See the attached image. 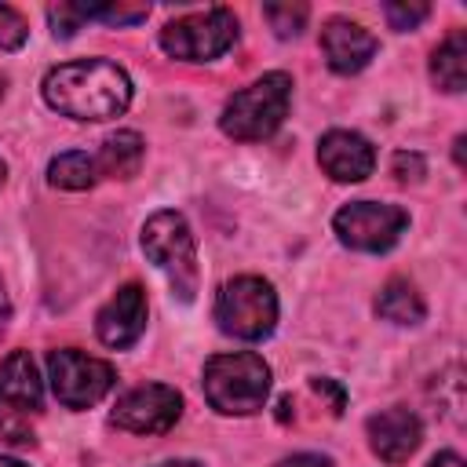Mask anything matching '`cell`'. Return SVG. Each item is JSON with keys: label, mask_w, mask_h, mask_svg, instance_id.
Returning a JSON list of instances; mask_svg holds the SVG:
<instances>
[{"label": "cell", "mask_w": 467, "mask_h": 467, "mask_svg": "<svg viewBox=\"0 0 467 467\" xmlns=\"http://www.w3.org/2000/svg\"><path fill=\"white\" fill-rule=\"evenodd\" d=\"M4 171H7V168H4V161H0V182H4Z\"/></svg>", "instance_id": "4dcf8cb0"}, {"label": "cell", "mask_w": 467, "mask_h": 467, "mask_svg": "<svg viewBox=\"0 0 467 467\" xmlns=\"http://www.w3.org/2000/svg\"><path fill=\"white\" fill-rule=\"evenodd\" d=\"M420 420L416 412L409 409H383L376 416H368V441H372V452L387 463H405L416 445H420Z\"/></svg>", "instance_id": "7c38bea8"}, {"label": "cell", "mask_w": 467, "mask_h": 467, "mask_svg": "<svg viewBox=\"0 0 467 467\" xmlns=\"http://www.w3.org/2000/svg\"><path fill=\"white\" fill-rule=\"evenodd\" d=\"M237 40V15L230 7H204L171 18L161 29V47L182 62H212Z\"/></svg>", "instance_id": "5b68a950"}, {"label": "cell", "mask_w": 467, "mask_h": 467, "mask_svg": "<svg viewBox=\"0 0 467 467\" xmlns=\"http://www.w3.org/2000/svg\"><path fill=\"white\" fill-rule=\"evenodd\" d=\"M40 401H44V387L29 350H11L0 361V405L18 412H36Z\"/></svg>", "instance_id": "5bb4252c"}, {"label": "cell", "mask_w": 467, "mask_h": 467, "mask_svg": "<svg viewBox=\"0 0 467 467\" xmlns=\"http://www.w3.org/2000/svg\"><path fill=\"white\" fill-rule=\"evenodd\" d=\"M44 99L51 109L73 120H109L128 109L131 80L117 62L77 58L62 62L44 77Z\"/></svg>", "instance_id": "6da1fadb"}, {"label": "cell", "mask_w": 467, "mask_h": 467, "mask_svg": "<svg viewBox=\"0 0 467 467\" xmlns=\"http://www.w3.org/2000/svg\"><path fill=\"white\" fill-rule=\"evenodd\" d=\"M0 467H26V463H18V460H7V456H0Z\"/></svg>", "instance_id": "f546056e"}, {"label": "cell", "mask_w": 467, "mask_h": 467, "mask_svg": "<svg viewBox=\"0 0 467 467\" xmlns=\"http://www.w3.org/2000/svg\"><path fill=\"white\" fill-rule=\"evenodd\" d=\"M263 18L270 22V29L277 36H296L303 29V22H306V7L303 4H266Z\"/></svg>", "instance_id": "ffe728a7"}, {"label": "cell", "mask_w": 467, "mask_h": 467, "mask_svg": "<svg viewBox=\"0 0 467 467\" xmlns=\"http://www.w3.org/2000/svg\"><path fill=\"white\" fill-rule=\"evenodd\" d=\"M80 22H84L80 4H58V7H51V26H55L58 36H73L80 29Z\"/></svg>", "instance_id": "cb8c5ba5"}, {"label": "cell", "mask_w": 467, "mask_h": 467, "mask_svg": "<svg viewBox=\"0 0 467 467\" xmlns=\"http://www.w3.org/2000/svg\"><path fill=\"white\" fill-rule=\"evenodd\" d=\"M215 321L226 336H237V339L270 336L274 321H277V296H274L270 281L252 277V274L226 281L215 299Z\"/></svg>", "instance_id": "8992f818"}, {"label": "cell", "mask_w": 467, "mask_h": 467, "mask_svg": "<svg viewBox=\"0 0 467 467\" xmlns=\"http://www.w3.org/2000/svg\"><path fill=\"white\" fill-rule=\"evenodd\" d=\"M7 314H11V306H7V292H4V285H0V328L7 325Z\"/></svg>", "instance_id": "83f0119b"}, {"label": "cell", "mask_w": 467, "mask_h": 467, "mask_svg": "<svg viewBox=\"0 0 467 467\" xmlns=\"http://www.w3.org/2000/svg\"><path fill=\"white\" fill-rule=\"evenodd\" d=\"M431 467H463V460H460L456 452H438V456L431 460Z\"/></svg>", "instance_id": "4316f807"}, {"label": "cell", "mask_w": 467, "mask_h": 467, "mask_svg": "<svg viewBox=\"0 0 467 467\" xmlns=\"http://www.w3.org/2000/svg\"><path fill=\"white\" fill-rule=\"evenodd\" d=\"M270 365L252 350L215 354L204 361V398L212 409L230 416H248L266 405Z\"/></svg>", "instance_id": "7a4b0ae2"}, {"label": "cell", "mask_w": 467, "mask_h": 467, "mask_svg": "<svg viewBox=\"0 0 467 467\" xmlns=\"http://www.w3.org/2000/svg\"><path fill=\"white\" fill-rule=\"evenodd\" d=\"M47 179L58 190H88L99 182V168H95V157H88L84 150H69V153H58L51 161Z\"/></svg>", "instance_id": "ac0fdd59"}, {"label": "cell", "mask_w": 467, "mask_h": 467, "mask_svg": "<svg viewBox=\"0 0 467 467\" xmlns=\"http://www.w3.org/2000/svg\"><path fill=\"white\" fill-rule=\"evenodd\" d=\"M142 252L168 274L171 296L190 303L197 292V244L186 219L171 208L150 215L142 226Z\"/></svg>", "instance_id": "277c9868"}, {"label": "cell", "mask_w": 467, "mask_h": 467, "mask_svg": "<svg viewBox=\"0 0 467 467\" xmlns=\"http://www.w3.org/2000/svg\"><path fill=\"white\" fill-rule=\"evenodd\" d=\"M84 18H99V22H109V26H135L150 15L146 4H80Z\"/></svg>", "instance_id": "d6986e66"}, {"label": "cell", "mask_w": 467, "mask_h": 467, "mask_svg": "<svg viewBox=\"0 0 467 467\" xmlns=\"http://www.w3.org/2000/svg\"><path fill=\"white\" fill-rule=\"evenodd\" d=\"M161 467H204V463H193V460H171V463H161Z\"/></svg>", "instance_id": "f1b7e54d"}, {"label": "cell", "mask_w": 467, "mask_h": 467, "mask_svg": "<svg viewBox=\"0 0 467 467\" xmlns=\"http://www.w3.org/2000/svg\"><path fill=\"white\" fill-rule=\"evenodd\" d=\"M0 438L11 441V445H33V427L26 420V412L18 409H0Z\"/></svg>", "instance_id": "7402d4cb"}, {"label": "cell", "mask_w": 467, "mask_h": 467, "mask_svg": "<svg viewBox=\"0 0 467 467\" xmlns=\"http://www.w3.org/2000/svg\"><path fill=\"white\" fill-rule=\"evenodd\" d=\"M431 77L441 91H463V84H467V36H463V29H452L438 44V51L431 58Z\"/></svg>", "instance_id": "9a60e30c"}, {"label": "cell", "mask_w": 467, "mask_h": 467, "mask_svg": "<svg viewBox=\"0 0 467 467\" xmlns=\"http://www.w3.org/2000/svg\"><path fill=\"white\" fill-rule=\"evenodd\" d=\"M376 36L368 29H361L350 18H332L321 29V51L328 58V66L336 73H358L368 66V58L376 55Z\"/></svg>", "instance_id": "4fadbf2b"}, {"label": "cell", "mask_w": 467, "mask_h": 467, "mask_svg": "<svg viewBox=\"0 0 467 467\" xmlns=\"http://www.w3.org/2000/svg\"><path fill=\"white\" fill-rule=\"evenodd\" d=\"M26 36H29L26 18H22L15 7L0 4V47H4V51H15V47L26 44Z\"/></svg>", "instance_id": "44dd1931"}, {"label": "cell", "mask_w": 467, "mask_h": 467, "mask_svg": "<svg viewBox=\"0 0 467 467\" xmlns=\"http://www.w3.org/2000/svg\"><path fill=\"white\" fill-rule=\"evenodd\" d=\"M182 412V398L168 383H142L113 405V423L131 434H164Z\"/></svg>", "instance_id": "9c48e42d"}, {"label": "cell", "mask_w": 467, "mask_h": 467, "mask_svg": "<svg viewBox=\"0 0 467 467\" xmlns=\"http://www.w3.org/2000/svg\"><path fill=\"white\" fill-rule=\"evenodd\" d=\"M0 88H4V80H0Z\"/></svg>", "instance_id": "1f68e13d"}, {"label": "cell", "mask_w": 467, "mask_h": 467, "mask_svg": "<svg viewBox=\"0 0 467 467\" xmlns=\"http://www.w3.org/2000/svg\"><path fill=\"white\" fill-rule=\"evenodd\" d=\"M142 164V139L135 131H117L102 142V150L95 153V168L99 175H109V179H128L135 175Z\"/></svg>", "instance_id": "2e32d148"}, {"label": "cell", "mask_w": 467, "mask_h": 467, "mask_svg": "<svg viewBox=\"0 0 467 467\" xmlns=\"http://www.w3.org/2000/svg\"><path fill=\"white\" fill-rule=\"evenodd\" d=\"M317 161L336 182H361L376 168V153H372L368 139H361L358 131H343V128H336L321 139Z\"/></svg>", "instance_id": "8fae6325"}, {"label": "cell", "mask_w": 467, "mask_h": 467, "mask_svg": "<svg viewBox=\"0 0 467 467\" xmlns=\"http://www.w3.org/2000/svg\"><path fill=\"white\" fill-rule=\"evenodd\" d=\"M288 102H292V77L288 73H266L255 84L230 95V102L223 106L219 128L237 142H259L281 128Z\"/></svg>", "instance_id": "3957f363"}, {"label": "cell", "mask_w": 467, "mask_h": 467, "mask_svg": "<svg viewBox=\"0 0 467 467\" xmlns=\"http://www.w3.org/2000/svg\"><path fill=\"white\" fill-rule=\"evenodd\" d=\"M394 175H398L401 182H409V179L416 182V179L423 175V157H420V153H405V150L394 153Z\"/></svg>", "instance_id": "d4e9b609"}, {"label": "cell", "mask_w": 467, "mask_h": 467, "mask_svg": "<svg viewBox=\"0 0 467 467\" xmlns=\"http://www.w3.org/2000/svg\"><path fill=\"white\" fill-rule=\"evenodd\" d=\"M376 314L387 317V321H394V325H420L423 314H427V306H423L420 292L409 281L394 277V281L383 285V292L376 299Z\"/></svg>", "instance_id": "e0dca14e"}, {"label": "cell", "mask_w": 467, "mask_h": 467, "mask_svg": "<svg viewBox=\"0 0 467 467\" xmlns=\"http://www.w3.org/2000/svg\"><path fill=\"white\" fill-rule=\"evenodd\" d=\"M47 372H51V390L66 409H88L102 401L117 379L109 361L80 354V350H51Z\"/></svg>", "instance_id": "52a82bcc"}, {"label": "cell", "mask_w": 467, "mask_h": 467, "mask_svg": "<svg viewBox=\"0 0 467 467\" xmlns=\"http://www.w3.org/2000/svg\"><path fill=\"white\" fill-rule=\"evenodd\" d=\"M95 328H99V339L106 347H117V350L131 347L146 328V292H142V285L117 288V296L99 310Z\"/></svg>", "instance_id": "30bf717a"}, {"label": "cell", "mask_w": 467, "mask_h": 467, "mask_svg": "<svg viewBox=\"0 0 467 467\" xmlns=\"http://www.w3.org/2000/svg\"><path fill=\"white\" fill-rule=\"evenodd\" d=\"M332 226H336L339 241L347 248H358V252H387L405 234L409 215L398 204L354 201V204H347V208L336 212Z\"/></svg>", "instance_id": "ba28073f"}, {"label": "cell", "mask_w": 467, "mask_h": 467, "mask_svg": "<svg viewBox=\"0 0 467 467\" xmlns=\"http://www.w3.org/2000/svg\"><path fill=\"white\" fill-rule=\"evenodd\" d=\"M383 15H387V22H390V29H416L427 15H431V7L427 4H383Z\"/></svg>", "instance_id": "603a6c76"}, {"label": "cell", "mask_w": 467, "mask_h": 467, "mask_svg": "<svg viewBox=\"0 0 467 467\" xmlns=\"http://www.w3.org/2000/svg\"><path fill=\"white\" fill-rule=\"evenodd\" d=\"M277 467H332V460L321 452H296V456H285Z\"/></svg>", "instance_id": "484cf974"}]
</instances>
